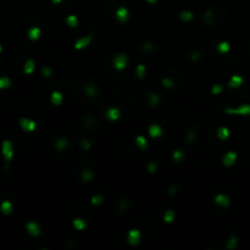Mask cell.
<instances>
[{"label": "cell", "instance_id": "obj_26", "mask_svg": "<svg viewBox=\"0 0 250 250\" xmlns=\"http://www.w3.org/2000/svg\"><path fill=\"white\" fill-rule=\"evenodd\" d=\"M145 73H147V67L144 64H139L135 68V74L138 78H144L145 77Z\"/></svg>", "mask_w": 250, "mask_h": 250}, {"label": "cell", "instance_id": "obj_4", "mask_svg": "<svg viewBox=\"0 0 250 250\" xmlns=\"http://www.w3.org/2000/svg\"><path fill=\"white\" fill-rule=\"evenodd\" d=\"M140 240H142V233H140L139 229L132 228V229L128 231V233H127V243L130 245L135 247V245H138L140 243Z\"/></svg>", "mask_w": 250, "mask_h": 250}, {"label": "cell", "instance_id": "obj_21", "mask_svg": "<svg viewBox=\"0 0 250 250\" xmlns=\"http://www.w3.org/2000/svg\"><path fill=\"white\" fill-rule=\"evenodd\" d=\"M175 219H176V214H175V211L172 209L166 210L163 216H162V220H163L165 223H172L175 221Z\"/></svg>", "mask_w": 250, "mask_h": 250}, {"label": "cell", "instance_id": "obj_42", "mask_svg": "<svg viewBox=\"0 0 250 250\" xmlns=\"http://www.w3.org/2000/svg\"><path fill=\"white\" fill-rule=\"evenodd\" d=\"M149 1H151V2H155V1H156V0H149Z\"/></svg>", "mask_w": 250, "mask_h": 250}, {"label": "cell", "instance_id": "obj_16", "mask_svg": "<svg viewBox=\"0 0 250 250\" xmlns=\"http://www.w3.org/2000/svg\"><path fill=\"white\" fill-rule=\"evenodd\" d=\"M217 138L221 139V140H227L229 137H231V131L227 128V127H223V126H221L217 128Z\"/></svg>", "mask_w": 250, "mask_h": 250}, {"label": "cell", "instance_id": "obj_32", "mask_svg": "<svg viewBox=\"0 0 250 250\" xmlns=\"http://www.w3.org/2000/svg\"><path fill=\"white\" fill-rule=\"evenodd\" d=\"M172 158H173V160L176 162H181L183 160V158H184V153H183L182 150L177 149V150H175V151L172 153Z\"/></svg>", "mask_w": 250, "mask_h": 250}, {"label": "cell", "instance_id": "obj_5", "mask_svg": "<svg viewBox=\"0 0 250 250\" xmlns=\"http://www.w3.org/2000/svg\"><path fill=\"white\" fill-rule=\"evenodd\" d=\"M93 40V34H88V35H84V37H81L78 38L76 42H74L73 48L76 50H83V49H87L90 43Z\"/></svg>", "mask_w": 250, "mask_h": 250}, {"label": "cell", "instance_id": "obj_7", "mask_svg": "<svg viewBox=\"0 0 250 250\" xmlns=\"http://www.w3.org/2000/svg\"><path fill=\"white\" fill-rule=\"evenodd\" d=\"M20 127L25 132H34L37 128V123L28 117H22L20 120Z\"/></svg>", "mask_w": 250, "mask_h": 250}, {"label": "cell", "instance_id": "obj_3", "mask_svg": "<svg viewBox=\"0 0 250 250\" xmlns=\"http://www.w3.org/2000/svg\"><path fill=\"white\" fill-rule=\"evenodd\" d=\"M1 154L6 162H10L14 158V145L10 140H4L1 144Z\"/></svg>", "mask_w": 250, "mask_h": 250}, {"label": "cell", "instance_id": "obj_2", "mask_svg": "<svg viewBox=\"0 0 250 250\" xmlns=\"http://www.w3.org/2000/svg\"><path fill=\"white\" fill-rule=\"evenodd\" d=\"M112 66L116 71H123L127 66H128V58L126 54L120 53L117 55L114 56L112 59Z\"/></svg>", "mask_w": 250, "mask_h": 250}, {"label": "cell", "instance_id": "obj_37", "mask_svg": "<svg viewBox=\"0 0 250 250\" xmlns=\"http://www.w3.org/2000/svg\"><path fill=\"white\" fill-rule=\"evenodd\" d=\"M81 147L83 148L84 150H89V149H90V147H92V143H90V140L83 139V140L81 142Z\"/></svg>", "mask_w": 250, "mask_h": 250}, {"label": "cell", "instance_id": "obj_12", "mask_svg": "<svg viewBox=\"0 0 250 250\" xmlns=\"http://www.w3.org/2000/svg\"><path fill=\"white\" fill-rule=\"evenodd\" d=\"M244 79L242 76L239 74H233L231 78H229V82H228V87L229 88H239L242 84H243Z\"/></svg>", "mask_w": 250, "mask_h": 250}, {"label": "cell", "instance_id": "obj_19", "mask_svg": "<svg viewBox=\"0 0 250 250\" xmlns=\"http://www.w3.org/2000/svg\"><path fill=\"white\" fill-rule=\"evenodd\" d=\"M34 70H35V62H34V60L28 59L25 62V65H23V72L26 74H32L34 72Z\"/></svg>", "mask_w": 250, "mask_h": 250}, {"label": "cell", "instance_id": "obj_43", "mask_svg": "<svg viewBox=\"0 0 250 250\" xmlns=\"http://www.w3.org/2000/svg\"><path fill=\"white\" fill-rule=\"evenodd\" d=\"M54 1H55V2H59L60 0H54Z\"/></svg>", "mask_w": 250, "mask_h": 250}, {"label": "cell", "instance_id": "obj_28", "mask_svg": "<svg viewBox=\"0 0 250 250\" xmlns=\"http://www.w3.org/2000/svg\"><path fill=\"white\" fill-rule=\"evenodd\" d=\"M237 245H238V238H237L235 235L229 237V238H228V240H227V244H226L227 249L233 250V249H235V248H237Z\"/></svg>", "mask_w": 250, "mask_h": 250}, {"label": "cell", "instance_id": "obj_38", "mask_svg": "<svg viewBox=\"0 0 250 250\" xmlns=\"http://www.w3.org/2000/svg\"><path fill=\"white\" fill-rule=\"evenodd\" d=\"M42 74H43L44 77H50V76H51V68L44 66V67L42 68Z\"/></svg>", "mask_w": 250, "mask_h": 250}, {"label": "cell", "instance_id": "obj_18", "mask_svg": "<svg viewBox=\"0 0 250 250\" xmlns=\"http://www.w3.org/2000/svg\"><path fill=\"white\" fill-rule=\"evenodd\" d=\"M12 210H14V205H12V203L9 201V200H5V201H2V203L0 204V211H1L4 215H10V214L12 212Z\"/></svg>", "mask_w": 250, "mask_h": 250}, {"label": "cell", "instance_id": "obj_10", "mask_svg": "<svg viewBox=\"0 0 250 250\" xmlns=\"http://www.w3.org/2000/svg\"><path fill=\"white\" fill-rule=\"evenodd\" d=\"M214 201L216 205L221 206V207H228L229 204H231V199L228 198V195L223 194V193H219L215 195L214 198Z\"/></svg>", "mask_w": 250, "mask_h": 250}, {"label": "cell", "instance_id": "obj_9", "mask_svg": "<svg viewBox=\"0 0 250 250\" xmlns=\"http://www.w3.org/2000/svg\"><path fill=\"white\" fill-rule=\"evenodd\" d=\"M26 231L32 237H38V235H40V233H42L40 226L37 222H34V221H31V222H28L26 224Z\"/></svg>", "mask_w": 250, "mask_h": 250}, {"label": "cell", "instance_id": "obj_13", "mask_svg": "<svg viewBox=\"0 0 250 250\" xmlns=\"http://www.w3.org/2000/svg\"><path fill=\"white\" fill-rule=\"evenodd\" d=\"M42 35V30L39 27H31L28 32H27V37L30 40H38Z\"/></svg>", "mask_w": 250, "mask_h": 250}, {"label": "cell", "instance_id": "obj_24", "mask_svg": "<svg viewBox=\"0 0 250 250\" xmlns=\"http://www.w3.org/2000/svg\"><path fill=\"white\" fill-rule=\"evenodd\" d=\"M81 178H82L83 182H87V183H88V182H92V181L94 179V172H93L92 170L87 168V170H84V171L82 172Z\"/></svg>", "mask_w": 250, "mask_h": 250}, {"label": "cell", "instance_id": "obj_17", "mask_svg": "<svg viewBox=\"0 0 250 250\" xmlns=\"http://www.w3.org/2000/svg\"><path fill=\"white\" fill-rule=\"evenodd\" d=\"M72 224H73V228L77 231H84L87 228V221L84 219H81V217H77L72 221Z\"/></svg>", "mask_w": 250, "mask_h": 250}, {"label": "cell", "instance_id": "obj_31", "mask_svg": "<svg viewBox=\"0 0 250 250\" xmlns=\"http://www.w3.org/2000/svg\"><path fill=\"white\" fill-rule=\"evenodd\" d=\"M11 86V79L9 77H0V89H6Z\"/></svg>", "mask_w": 250, "mask_h": 250}, {"label": "cell", "instance_id": "obj_8", "mask_svg": "<svg viewBox=\"0 0 250 250\" xmlns=\"http://www.w3.org/2000/svg\"><path fill=\"white\" fill-rule=\"evenodd\" d=\"M105 117L110 122H116L121 117V110L116 106H111L105 111Z\"/></svg>", "mask_w": 250, "mask_h": 250}, {"label": "cell", "instance_id": "obj_23", "mask_svg": "<svg viewBox=\"0 0 250 250\" xmlns=\"http://www.w3.org/2000/svg\"><path fill=\"white\" fill-rule=\"evenodd\" d=\"M216 49H217V51L220 53V54H227V53H229V50H231V45L228 42H220L217 46H216Z\"/></svg>", "mask_w": 250, "mask_h": 250}, {"label": "cell", "instance_id": "obj_29", "mask_svg": "<svg viewBox=\"0 0 250 250\" xmlns=\"http://www.w3.org/2000/svg\"><path fill=\"white\" fill-rule=\"evenodd\" d=\"M66 23H67L68 27H71V28H76V27L78 26V18H77V16H74V15L67 16V18H66Z\"/></svg>", "mask_w": 250, "mask_h": 250}, {"label": "cell", "instance_id": "obj_25", "mask_svg": "<svg viewBox=\"0 0 250 250\" xmlns=\"http://www.w3.org/2000/svg\"><path fill=\"white\" fill-rule=\"evenodd\" d=\"M86 94L87 97H90V98H95L98 95V89L94 84H88L86 87Z\"/></svg>", "mask_w": 250, "mask_h": 250}, {"label": "cell", "instance_id": "obj_15", "mask_svg": "<svg viewBox=\"0 0 250 250\" xmlns=\"http://www.w3.org/2000/svg\"><path fill=\"white\" fill-rule=\"evenodd\" d=\"M50 101H51L53 105H55V106L61 105L62 101H64V95H62V93H60L58 90L53 92L51 95H50Z\"/></svg>", "mask_w": 250, "mask_h": 250}, {"label": "cell", "instance_id": "obj_33", "mask_svg": "<svg viewBox=\"0 0 250 250\" xmlns=\"http://www.w3.org/2000/svg\"><path fill=\"white\" fill-rule=\"evenodd\" d=\"M223 89H224V86H223V84H214L212 88H211V93H212L214 95H220L221 93L223 92Z\"/></svg>", "mask_w": 250, "mask_h": 250}, {"label": "cell", "instance_id": "obj_40", "mask_svg": "<svg viewBox=\"0 0 250 250\" xmlns=\"http://www.w3.org/2000/svg\"><path fill=\"white\" fill-rule=\"evenodd\" d=\"M153 48H154V46H151V45L150 44H144V49H153Z\"/></svg>", "mask_w": 250, "mask_h": 250}, {"label": "cell", "instance_id": "obj_22", "mask_svg": "<svg viewBox=\"0 0 250 250\" xmlns=\"http://www.w3.org/2000/svg\"><path fill=\"white\" fill-rule=\"evenodd\" d=\"M68 145V140H67V138H65V137H61L59 138L56 142H55V144H54V147L56 150H59V151H62V150H65L66 148Z\"/></svg>", "mask_w": 250, "mask_h": 250}, {"label": "cell", "instance_id": "obj_39", "mask_svg": "<svg viewBox=\"0 0 250 250\" xmlns=\"http://www.w3.org/2000/svg\"><path fill=\"white\" fill-rule=\"evenodd\" d=\"M198 58H200L199 53H193V54H191V60H196Z\"/></svg>", "mask_w": 250, "mask_h": 250}, {"label": "cell", "instance_id": "obj_34", "mask_svg": "<svg viewBox=\"0 0 250 250\" xmlns=\"http://www.w3.org/2000/svg\"><path fill=\"white\" fill-rule=\"evenodd\" d=\"M193 14L191 12H188V11H184V12H181V20L184 21V22H189L193 20Z\"/></svg>", "mask_w": 250, "mask_h": 250}, {"label": "cell", "instance_id": "obj_1", "mask_svg": "<svg viewBox=\"0 0 250 250\" xmlns=\"http://www.w3.org/2000/svg\"><path fill=\"white\" fill-rule=\"evenodd\" d=\"M227 115H239V116H250V104H242L238 107H224Z\"/></svg>", "mask_w": 250, "mask_h": 250}, {"label": "cell", "instance_id": "obj_41", "mask_svg": "<svg viewBox=\"0 0 250 250\" xmlns=\"http://www.w3.org/2000/svg\"><path fill=\"white\" fill-rule=\"evenodd\" d=\"M1 51H2V46L0 45V54H1Z\"/></svg>", "mask_w": 250, "mask_h": 250}, {"label": "cell", "instance_id": "obj_20", "mask_svg": "<svg viewBox=\"0 0 250 250\" xmlns=\"http://www.w3.org/2000/svg\"><path fill=\"white\" fill-rule=\"evenodd\" d=\"M134 143H135V145L139 148V149H142V150H144V149H147L148 148V140L147 138L144 137V135H142V134H139V135H137L135 137V139H134Z\"/></svg>", "mask_w": 250, "mask_h": 250}, {"label": "cell", "instance_id": "obj_14", "mask_svg": "<svg viewBox=\"0 0 250 250\" xmlns=\"http://www.w3.org/2000/svg\"><path fill=\"white\" fill-rule=\"evenodd\" d=\"M128 17H130V12H128V10L126 7H118L116 10V18L120 22H122V23L127 22Z\"/></svg>", "mask_w": 250, "mask_h": 250}, {"label": "cell", "instance_id": "obj_35", "mask_svg": "<svg viewBox=\"0 0 250 250\" xmlns=\"http://www.w3.org/2000/svg\"><path fill=\"white\" fill-rule=\"evenodd\" d=\"M92 205H94V206H97V205H100V204H103V201H104V199H103V196L101 195H94L93 198H92Z\"/></svg>", "mask_w": 250, "mask_h": 250}, {"label": "cell", "instance_id": "obj_6", "mask_svg": "<svg viewBox=\"0 0 250 250\" xmlns=\"http://www.w3.org/2000/svg\"><path fill=\"white\" fill-rule=\"evenodd\" d=\"M237 159H238V154L235 151H227L222 158V165L226 167H232L237 162Z\"/></svg>", "mask_w": 250, "mask_h": 250}, {"label": "cell", "instance_id": "obj_30", "mask_svg": "<svg viewBox=\"0 0 250 250\" xmlns=\"http://www.w3.org/2000/svg\"><path fill=\"white\" fill-rule=\"evenodd\" d=\"M161 84L163 88H167V89H171L175 87V82L171 79V78H168V77H165V78H162L161 79Z\"/></svg>", "mask_w": 250, "mask_h": 250}, {"label": "cell", "instance_id": "obj_11", "mask_svg": "<svg viewBox=\"0 0 250 250\" xmlns=\"http://www.w3.org/2000/svg\"><path fill=\"white\" fill-rule=\"evenodd\" d=\"M148 134H149V137H151V138H160L162 137V128L160 125H158V123H153V125H150L149 126V128H148Z\"/></svg>", "mask_w": 250, "mask_h": 250}, {"label": "cell", "instance_id": "obj_36", "mask_svg": "<svg viewBox=\"0 0 250 250\" xmlns=\"http://www.w3.org/2000/svg\"><path fill=\"white\" fill-rule=\"evenodd\" d=\"M148 171L150 172V173H155L156 171H158V165H156V162L154 161H150L148 163Z\"/></svg>", "mask_w": 250, "mask_h": 250}, {"label": "cell", "instance_id": "obj_27", "mask_svg": "<svg viewBox=\"0 0 250 250\" xmlns=\"http://www.w3.org/2000/svg\"><path fill=\"white\" fill-rule=\"evenodd\" d=\"M149 104L154 107V106H158L159 104H160V97H159V94H156V93H150L149 94Z\"/></svg>", "mask_w": 250, "mask_h": 250}]
</instances>
